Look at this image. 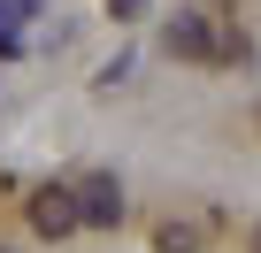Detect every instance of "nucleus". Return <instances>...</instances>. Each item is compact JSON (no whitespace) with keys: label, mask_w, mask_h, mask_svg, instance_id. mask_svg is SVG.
Segmentation results:
<instances>
[{"label":"nucleus","mask_w":261,"mask_h":253,"mask_svg":"<svg viewBox=\"0 0 261 253\" xmlns=\"http://www.w3.org/2000/svg\"><path fill=\"white\" fill-rule=\"evenodd\" d=\"M162 46H169V54H185V62H223V54H230V39H223L207 16H177V23L162 31Z\"/></svg>","instance_id":"1"},{"label":"nucleus","mask_w":261,"mask_h":253,"mask_svg":"<svg viewBox=\"0 0 261 253\" xmlns=\"http://www.w3.org/2000/svg\"><path fill=\"white\" fill-rule=\"evenodd\" d=\"M154 245H162V253H200V245H207V222H162Z\"/></svg>","instance_id":"4"},{"label":"nucleus","mask_w":261,"mask_h":253,"mask_svg":"<svg viewBox=\"0 0 261 253\" xmlns=\"http://www.w3.org/2000/svg\"><path fill=\"white\" fill-rule=\"evenodd\" d=\"M130 8H139V0H115V16H130Z\"/></svg>","instance_id":"5"},{"label":"nucleus","mask_w":261,"mask_h":253,"mask_svg":"<svg viewBox=\"0 0 261 253\" xmlns=\"http://www.w3.org/2000/svg\"><path fill=\"white\" fill-rule=\"evenodd\" d=\"M31 230H39V238H69V230H77V200H69V184L31 192Z\"/></svg>","instance_id":"3"},{"label":"nucleus","mask_w":261,"mask_h":253,"mask_svg":"<svg viewBox=\"0 0 261 253\" xmlns=\"http://www.w3.org/2000/svg\"><path fill=\"white\" fill-rule=\"evenodd\" d=\"M253 253H261V230H253Z\"/></svg>","instance_id":"6"},{"label":"nucleus","mask_w":261,"mask_h":253,"mask_svg":"<svg viewBox=\"0 0 261 253\" xmlns=\"http://www.w3.org/2000/svg\"><path fill=\"white\" fill-rule=\"evenodd\" d=\"M69 200H77V222H92V230H115L123 222V184L115 177H85Z\"/></svg>","instance_id":"2"},{"label":"nucleus","mask_w":261,"mask_h":253,"mask_svg":"<svg viewBox=\"0 0 261 253\" xmlns=\"http://www.w3.org/2000/svg\"><path fill=\"white\" fill-rule=\"evenodd\" d=\"M0 253H8V245H0Z\"/></svg>","instance_id":"7"}]
</instances>
